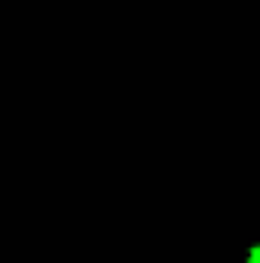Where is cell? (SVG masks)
Masks as SVG:
<instances>
[{
  "instance_id": "6da1fadb",
  "label": "cell",
  "mask_w": 260,
  "mask_h": 263,
  "mask_svg": "<svg viewBox=\"0 0 260 263\" xmlns=\"http://www.w3.org/2000/svg\"><path fill=\"white\" fill-rule=\"evenodd\" d=\"M248 263H260V245H257V248H251V254H248Z\"/></svg>"
}]
</instances>
